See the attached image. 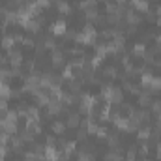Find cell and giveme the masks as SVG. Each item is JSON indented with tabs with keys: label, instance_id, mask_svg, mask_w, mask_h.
Listing matches in <instances>:
<instances>
[{
	"label": "cell",
	"instance_id": "3",
	"mask_svg": "<svg viewBox=\"0 0 161 161\" xmlns=\"http://www.w3.org/2000/svg\"><path fill=\"white\" fill-rule=\"evenodd\" d=\"M9 94H11V90H9V86H6L4 83H0V98L2 99H8Z\"/></svg>",
	"mask_w": 161,
	"mask_h": 161
},
{
	"label": "cell",
	"instance_id": "7",
	"mask_svg": "<svg viewBox=\"0 0 161 161\" xmlns=\"http://www.w3.org/2000/svg\"><path fill=\"white\" fill-rule=\"evenodd\" d=\"M13 41H15L13 38H4V39H2V47H11Z\"/></svg>",
	"mask_w": 161,
	"mask_h": 161
},
{
	"label": "cell",
	"instance_id": "2",
	"mask_svg": "<svg viewBox=\"0 0 161 161\" xmlns=\"http://www.w3.org/2000/svg\"><path fill=\"white\" fill-rule=\"evenodd\" d=\"M68 125L69 128H77V125H80V116L79 114H71V116L68 118Z\"/></svg>",
	"mask_w": 161,
	"mask_h": 161
},
{
	"label": "cell",
	"instance_id": "1",
	"mask_svg": "<svg viewBox=\"0 0 161 161\" xmlns=\"http://www.w3.org/2000/svg\"><path fill=\"white\" fill-rule=\"evenodd\" d=\"M53 32L54 34H66V21H58L53 26Z\"/></svg>",
	"mask_w": 161,
	"mask_h": 161
},
{
	"label": "cell",
	"instance_id": "4",
	"mask_svg": "<svg viewBox=\"0 0 161 161\" xmlns=\"http://www.w3.org/2000/svg\"><path fill=\"white\" fill-rule=\"evenodd\" d=\"M144 53H146V47H144V43H137V45H135V51H133V54H135V56H142V54Z\"/></svg>",
	"mask_w": 161,
	"mask_h": 161
},
{
	"label": "cell",
	"instance_id": "5",
	"mask_svg": "<svg viewBox=\"0 0 161 161\" xmlns=\"http://www.w3.org/2000/svg\"><path fill=\"white\" fill-rule=\"evenodd\" d=\"M64 129H66V128H64L62 122H54V124H53V131H54V133H62Z\"/></svg>",
	"mask_w": 161,
	"mask_h": 161
},
{
	"label": "cell",
	"instance_id": "9",
	"mask_svg": "<svg viewBox=\"0 0 161 161\" xmlns=\"http://www.w3.org/2000/svg\"><path fill=\"white\" fill-rule=\"evenodd\" d=\"M86 133H88V131H86L84 128H83V129H79V131H77V139H79V140H83L84 137H86Z\"/></svg>",
	"mask_w": 161,
	"mask_h": 161
},
{
	"label": "cell",
	"instance_id": "8",
	"mask_svg": "<svg viewBox=\"0 0 161 161\" xmlns=\"http://www.w3.org/2000/svg\"><path fill=\"white\" fill-rule=\"evenodd\" d=\"M9 142V133H0V144H8Z\"/></svg>",
	"mask_w": 161,
	"mask_h": 161
},
{
	"label": "cell",
	"instance_id": "10",
	"mask_svg": "<svg viewBox=\"0 0 161 161\" xmlns=\"http://www.w3.org/2000/svg\"><path fill=\"white\" fill-rule=\"evenodd\" d=\"M155 13H157V15H159V17H161V6H159L157 9H155Z\"/></svg>",
	"mask_w": 161,
	"mask_h": 161
},
{
	"label": "cell",
	"instance_id": "6",
	"mask_svg": "<svg viewBox=\"0 0 161 161\" xmlns=\"http://www.w3.org/2000/svg\"><path fill=\"white\" fill-rule=\"evenodd\" d=\"M58 11L60 13H69V4L68 2H60L58 4Z\"/></svg>",
	"mask_w": 161,
	"mask_h": 161
}]
</instances>
